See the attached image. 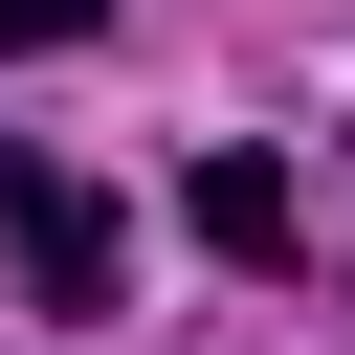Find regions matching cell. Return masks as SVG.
<instances>
[{
  "label": "cell",
  "mask_w": 355,
  "mask_h": 355,
  "mask_svg": "<svg viewBox=\"0 0 355 355\" xmlns=\"http://www.w3.org/2000/svg\"><path fill=\"white\" fill-rule=\"evenodd\" d=\"M0 266H22V311H67V333H89L111 288H133V244H111V200H89L67 155H22V133H0Z\"/></svg>",
  "instance_id": "1"
},
{
  "label": "cell",
  "mask_w": 355,
  "mask_h": 355,
  "mask_svg": "<svg viewBox=\"0 0 355 355\" xmlns=\"http://www.w3.org/2000/svg\"><path fill=\"white\" fill-rule=\"evenodd\" d=\"M178 222H200L222 266H311V222H288V155H266V133H222V155L178 178Z\"/></svg>",
  "instance_id": "2"
},
{
  "label": "cell",
  "mask_w": 355,
  "mask_h": 355,
  "mask_svg": "<svg viewBox=\"0 0 355 355\" xmlns=\"http://www.w3.org/2000/svg\"><path fill=\"white\" fill-rule=\"evenodd\" d=\"M133 0H0V67H44V44H111Z\"/></svg>",
  "instance_id": "3"
}]
</instances>
